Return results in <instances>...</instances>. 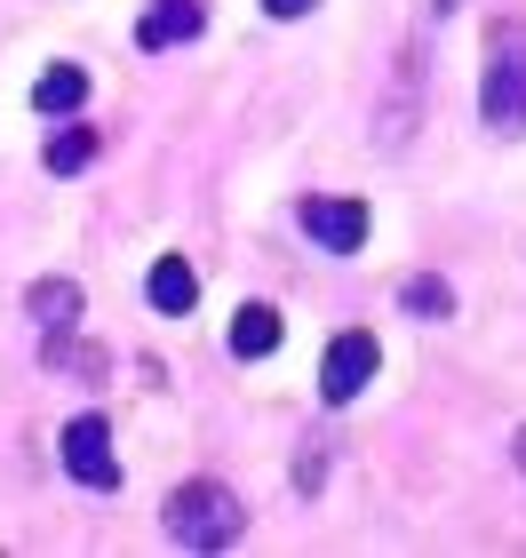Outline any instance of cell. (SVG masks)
Returning a JSON list of instances; mask_svg holds the SVG:
<instances>
[{
	"mask_svg": "<svg viewBox=\"0 0 526 558\" xmlns=\"http://www.w3.org/2000/svg\"><path fill=\"white\" fill-rule=\"evenodd\" d=\"M160 526H168V543H184V550H232L240 543V495L223 487V478H184L168 502H160Z\"/></svg>",
	"mask_w": 526,
	"mask_h": 558,
	"instance_id": "1",
	"label": "cell"
},
{
	"mask_svg": "<svg viewBox=\"0 0 526 558\" xmlns=\"http://www.w3.org/2000/svg\"><path fill=\"white\" fill-rule=\"evenodd\" d=\"M479 120L494 136H526V24H494V33H487Z\"/></svg>",
	"mask_w": 526,
	"mask_h": 558,
	"instance_id": "2",
	"label": "cell"
},
{
	"mask_svg": "<svg viewBox=\"0 0 526 558\" xmlns=\"http://www.w3.org/2000/svg\"><path fill=\"white\" fill-rule=\"evenodd\" d=\"M375 367H383L375 336L367 327H343V336L328 343V360H319V399H328V408H351V399L375 384Z\"/></svg>",
	"mask_w": 526,
	"mask_h": 558,
	"instance_id": "3",
	"label": "cell"
},
{
	"mask_svg": "<svg viewBox=\"0 0 526 558\" xmlns=\"http://www.w3.org/2000/svg\"><path fill=\"white\" fill-rule=\"evenodd\" d=\"M57 447H64V471L81 478V487H96V495L120 487V454H112V423L105 415H72Z\"/></svg>",
	"mask_w": 526,
	"mask_h": 558,
	"instance_id": "4",
	"label": "cell"
},
{
	"mask_svg": "<svg viewBox=\"0 0 526 558\" xmlns=\"http://www.w3.org/2000/svg\"><path fill=\"white\" fill-rule=\"evenodd\" d=\"M304 232H311V247H328V256H359L367 247V208L359 199H304Z\"/></svg>",
	"mask_w": 526,
	"mask_h": 558,
	"instance_id": "5",
	"label": "cell"
},
{
	"mask_svg": "<svg viewBox=\"0 0 526 558\" xmlns=\"http://www.w3.org/2000/svg\"><path fill=\"white\" fill-rule=\"evenodd\" d=\"M199 24H208V9L199 0H152L144 9V24H136V48H184V40H199Z\"/></svg>",
	"mask_w": 526,
	"mask_h": 558,
	"instance_id": "6",
	"label": "cell"
},
{
	"mask_svg": "<svg viewBox=\"0 0 526 558\" xmlns=\"http://www.w3.org/2000/svg\"><path fill=\"white\" fill-rule=\"evenodd\" d=\"M144 295H152V312L184 319L192 303H199V271H192L184 256H160V264H152V279H144Z\"/></svg>",
	"mask_w": 526,
	"mask_h": 558,
	"instance_id": "7",
	"label": "cell"
},
{
	"mask_svg": "<svg viewBox=\"0 0 526 558\" xmlns=\"http://www.w3.org/2000/svg\"><path fill=\"white\" fill-rule=\"evenodd\" d=\"M280 351V312L271 303H240L232 312V360H271Z\"/></svg>",
	"mask_w": 526,
	"mask_h": 558,
	"instance_id": "8",
	"label": "cell"
},
{
	"mask_svg": "<svg viewBox=\"0 0 526 558\" xmlns=\"http://www.w3.org/2000/svg\"><path fill=\"white\" fill-rule=\"evenodd\" d=\"M81 105H88V72L81 64H48L40 81H33V112L64 120V112H81Z\"/></svg>",
	"mask_w": 526,
	"mask_h": 558,
	"instance_id": "9",
	"label": "cell"
},
{
	"mask_svg": "<svg viewBox=\"0 0 526 558\" xmlns=\"http://www.w3.org/2000/svg\"><path fill=\"white\" fill-rule=\"evenodd\" d=\"M24 312H33L48 336H64V327L81 319V288H72V279H33V288H24Z\"/></svg>",
	"mask_w": 526,
	"mask_h": 558,
	"instance_id": "10",
	"label": "cell"
},
{
	"mask_svg": "<svg viewBox=\"0 0 526 558\" xmlns=\"http://www.w3.org/2000/svg\"><path fill=\"white\" fill-rule=\"evenodd\" d=\"M415 112H423V57L399 64V96H391V112H383V151H399L415 136Z\"/></svg>",
	"mask_w": 526,
	"mask_h": 558,
	"instance_id": "11",
	"label": "cell"
},
{
	"mask_svg": "<svg viewBox=\"0 0 526 558\" xmlns=\"http://www.w3.org/2000/svg\"><path fill=\"white\" fill-rule=\"evenodd\" d=\"M399 312H407V319H447V312H455V288H447L439 271H415L407 288H399Z\"/></svg>",
	"mask_w": 526,
	"mask_h": 558,
	"instance_id": "12",
	"label": "cell"
},
{
	"mask_svg": "<svg viewBox=\"0 0 526 558\" xmlns=\"http://www.w3.org/2000/svg\"><path fill=\"white\" fill-rule=\"evenodd\" d=\"M40 160H48V175H81V168L96 160V129H57Z\"/></svg>",
	"mask_w": 526,
	"mask_h": 558,
	"instance_id": "13",
	"label": "cell"
},
{
	"mask_svg": "<svg viewBox=\"0 0 526 558\" xmlns=\"http://www.w3.org/2000/svg\"><path fill=\"white\" fill-rule=\"evenodd\" d=\"M319 0H264V16H280V24H295V16H311Z\"/></svg>",
	"mask_w": 526,
	"mask_h": 558,
	"instance_id": "14",
	"label": "cell"
},
{
	"mask_svg": "<svg viewBox=\"0 0 526 558\" xmlns=\"http://www.w3.org/2000/svg\"><path fill=\"white\" fill-rule=\"evenodd\" d=\"M511 454H518V471H526V430H518V447H511Z\"/></svg>",
	"mask_w": 526,
	"mask_h": 558,
	"instance_id": "15",
	"label": "cell"
}]
</instances>
